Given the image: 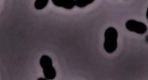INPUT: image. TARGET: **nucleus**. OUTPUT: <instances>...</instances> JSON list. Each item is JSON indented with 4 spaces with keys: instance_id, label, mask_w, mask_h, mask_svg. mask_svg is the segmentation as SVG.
I'll return each instance as SVG.
<instances>
[{
    "instance_id": "6",
    "label": "nucleus",
    "mask_w": 148,
    "mask_h": 80,
    "mask_svg": "<svg viewBox=\"0 0 148 80\" xmlns=\"http://www.w3.org/2000/svg\"><path fill=\"white\" fill-rule=\"evenodd\" d=\"M95 0H75V5L78 8H82L92 4Z\"/></svg>"
},
{
    "instance_id": "1",
    "label": "nucleus",
    "mask_w": 148,
    "mask_h": 80,
    "mask_svg": "<svg viewBox=\"0 0 148 80\" xmlns=\"http://www.w3.org/2000/svg\"><path fill=\"white\" fill-rule=\"evenodd\" d=\"M104 44L103 48L108 54H112L117 50L118 31L114 27H108L104 33Z\"/></svg>"
},
{
    "instance_id": "7",
    "label": "nucleus",
    "mask_w": 148,
    "mask_h": 80,
    "mask_svg": "<svg viewBox=\"0 0 148 80\" xmlns=\"http://www.w3.org/2000/svg\"><path fill=\"white\" fill-rule=\"evenodd\" d=\"M38 80H47L46 78H41V77H40V78H38Z\"/></svg>"
},
{
    "instance_id": "9",
    "label": "nucleus",
    "mask_w": 148,
    "mask_h": 80,
    "mask_svg": "<svg viewBox=\"0 0 148 80\" xmlns=\"http://www.w3.org/2000/svg\"><path fill=\"white\" fill-rule=\"evenodd\" d=\"M146 42H147H147H148V37L147 36L146 37Z\"/></svg>"
},
{
    "instance_id": "3",
    "label": "nucleus",
    "mask_w": 148,
    "mask_h": 80,
    "mask_svg": "<svg viewBox=\"0 0 148 80\" xmlns=\"http://www.w3.org/2000/svg\"><path fill=\"white\" fill-rule=\"evenodd\" d=\"M125 26L128 31L135 32L138 35H145L147 31V26L146 24L133 19L127 20Z\"/></svg>"
},
{
    "instance_id": "8",
    "label": "nucleus",
    "mask_w": 148,
    "mask_h": 80,
    "mask_svg": "<svg viewBox=\"0 0 148 80\" xmlns=\"http://www.w3.org/2000/svg\"><path fill=\"white\" fill-rule=\"evenodd\" d=\"M146 16H147V19L148 20V9L147 10V13H146Z\"/></svg>"
},
{
    "instance_id": "5",
    "label": "nucleus",
    "mask_w": 148,
    "mask_h": 80,
    "mask_svg": "<svg viewBox=\"0 0 148 80\" xmlns=\"http://www.w3.org/2000/svg\"><path fill=\"white\" fill-rule=\"evenodd\" d=\"M49 0H35L34 4V7L37 10L44 9L49 3Z\"/></svg>"
},
{
    "instance_id": "2",
    "label": "nucleus",
    "mask_w": 148,
    "mask_h": 80,
    "mask_svg": "<svg viewBox=\"0 0 148 80\" xmlns=\"http://www.w3.org/2000/svg\"><path fill=\"white\" fill-rule=\"evenodd\" d=\"M40 65L43 69V73L47 79H55L56 77V70L53 67L52 58L47 55H43L40 58Z\"/></svg>"
},
{
    "instance_id": "4",
    "label": "nucleus",
    "mask_w": 148,
    "mask_h": 80,
    "mask_svg": "<svg viewBox=\"0 0 148 80\" xmlns=\"http://www.w3.org/2000/svg\"><path fill=\"white\" fill-rule=\"evenodd\" d=\"M52 2L56 7L63 8L67 10H71L75 7V0H52Z\"/></svg>"
}]
</instances>
